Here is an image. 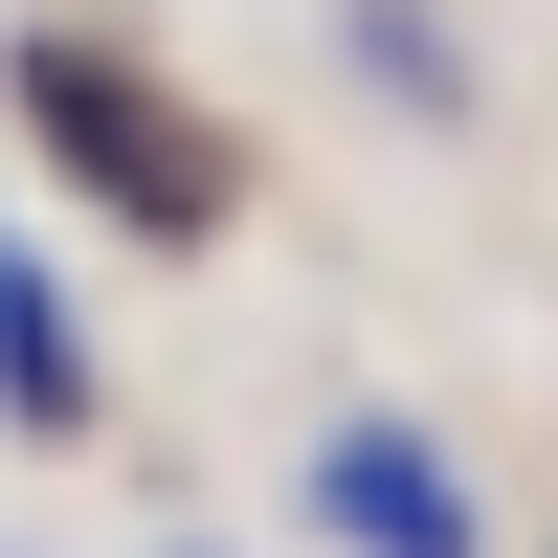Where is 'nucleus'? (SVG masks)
<instances>
[{
  "mask_svg": "<svg viewBox=\"0 0 558 558\" xmlns=\"http://www.w3.org/2000/svg\"><path fill=\"white\" fill-rule=\"evenodd\" d=\"M313 536L336 558H492L470 470H447L425 425H313Z\"/></svg>",
  "mask_w": 558,
  "mask_h": 558,
  "instance_id": "f03ea898",
  "label": "nucleus"
},
{
  "mask_svg": "<svg viewBox=\"0 0 558 558\" xmlns=\"http://www.w3.org/2000/svg\"><path fill=\"white\" fill-rule=\"evenodd\" d=\"M23 112H45V157H68L112 223H157V246H202V223L246 202V179H223V134L179 112L134 45H89V23H45V45H23Z\"/></svg>",
  "mask_w": 558,
  "mask_h": 558,
  "instance_id": "f257e3e1",
  "label": "nucleus"
},
{
  "mask_svg": "<svg viewBox=\"0 0 558 558\" xmlns=\"http://www.w3.org/2000/svg\"><path fill=\"white\" fill-rule=\"evenodd\" d=\"M0 425H45V447L89 425V336H68V291H45L23 246H0Z\"/></svg>",
  "mask_w": 558,
  "mask_h": 558,
  "instance_id": "7ed1b4c3",
  "label": "nucleus"
}]
</instances>
